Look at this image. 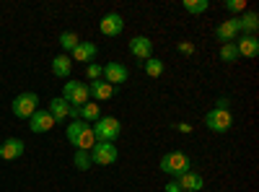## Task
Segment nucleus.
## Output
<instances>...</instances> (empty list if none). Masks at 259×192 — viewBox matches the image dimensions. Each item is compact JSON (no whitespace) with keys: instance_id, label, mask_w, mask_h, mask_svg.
<instances>
[{"instance_id":"obj_1","label":"nucleus","mask_w":259,"mask_h":192,"mask_svg":"<svg viewBox=\"0 0 259 192\" xmlns=\"http://www.w3.org/2000/svg\"><path fill=\"white\" fill-rule=\"evenodd\" d=\"M65 138L68 143L75 148V151H91L96 145V135H94V127L83 120H73L68 125V130H65Z\"/></svg>"},{"instance_id":"obj_2","label":"nucleus","mask_w":259,"mask_h":192,"mask_svg":"<svg viewBox=\"0 0 259 192\" xmlns=\"http://www.w3.org/2000/svg\"><path fill=\"white\" fill-rule=\"evenodd\" d=\"M189 169H192V159L187 153H182V151H171V153H166L161 159V172L168 174V177H174V179L187 174Z\"/></svg>"},{"instance_id":"obj_3","label":"nucleus","mask_w":259,"mask_h":192,"mask_svg":"<svg viewBox=\"0 0 259 192\" xmlns=\"http://www.w3.org/2000/svg\"><path fill=\"white\" fill-rule=\"evenodd\" d=\"M91 127H94L96 140H104V143H114L122 133V122L117 117H99Z\"/></svg>"},{"instance_id":"obj_4","label":"nucleus","mask_w":259,"mask_h":192,"mask_svg":"<svg viewBox=\"0 0 259 192\" xmlns=\"http://www.w3.org/2000/svg\"><path fill=\"white\" fill-rule=\"evenodd\" d=\"M91 164L94 166H112L119 161V148L114 143H104V140H96V145L91 148Z\"/></svg>"},{"instance_id":"obj_5","label":"nucleus","mask_w":259,"mask_h":192,"mask_svg":"<svg viewBox=\"0 0 259 192\" xmlns=\"http://www.w3.org/2000/svg\"><path fill=\"white\" fill-rule=\"evenodd\" d=\"M39 109V94L34 91H24V94H18L11 104V112L18 117V120H29L34 112Z\"/></svg>"},{"instance_id":"obj_6","label":"nucleus","mask_w":259,"mask_h":192,"mask_svg":"<svg viewBox=\"0 0 259 192\" xmlns=\"http://www.w3.org/2000/svg\"><path fill=\"white\" fill-rule=\"evenodd\" d=\"M205 127L210 133H218V135H223V133H228L231 127H233V117H231V112L228 109H210L207 114H205Z\"/></svg>"},{"instance_id":"obj_7","label":"nucleus","mask_w":259,"mask_h":192,"mask_svg":"<svg viewBox=\"0 0 259 192\" xmlns=\"http://www.w3.org/2000/svg\"><path fill=\"white\" fill-rule=\"evenodd\" d=\"M62 99L68 101L70 106H83L89 101V83H78V81H68L62 86Z\"/></svg>"},{"instance_id":"obj_8","label":"nucleus","mask_w":259,"mask_h":192,"mask_svg":"<svg viewBox=\"0 0 259 192\" xmlns=\"http://www.w3.org/2000/svg\"><path fill=\"white\" fill-rule=\"evenodd\" d=\"M55 127V120H52V114L47 112V109H36L31 117H29V130L34 133V135H45V133H50Z\"/></svg>"},{"instance_id":"obj_9","label":"nucleus","mask_w":259,"mask_h":192,"mask_svg":"<svg viewBox=\"0 0 259 192\" xmlns=\"http://www.w3.org/2000/svg\"><path fill=\"white\" fill-rule=\"evenodd\" d=\"M101 78L109 83V86H117V83H124L130 78V70L122 62H106V65H101Z\"/></svg>"},{"instance_id":"obj_10","label":"nucleus","mask_w":259,"mask_h":192,"mask_svg":"<svg viewBox=\"0 0 259 192\" xmlns=\"http://www.w3.org/2000/svg\"><path fill=\"white\" fill-rule=\"evenodd\" d=\"M99 31L104 36H119L124 31V18L119 13H106L101 21H99Z\"/></svg>"},{"instance_id":"obj_11","label":"nucleus","mask_w":259,"mask_h":192,"mask_svg":"<svg viewBox=\"0 0 259 192\" xmlns=\"http://www.w3.org/2000/svg\"><path fill=\"white\" fill-rule=\"evenodd\" d=\"M24 151H26V143L21 138H8L0 143V156H3V161H16L24 156Z\"/></svg>"},{"instance_id":"obj_12","label":"nucleus","mask_w":259,"mask_h":192,"mask_svg":"<svg viewBox=\"0 0 259 192\" xmlns=\"http://www.w3.org/2000/svg\"><path fill=\"white\" fill-rule=\"evenodd\" d=\"M233 45H236V50H239V57H256L259 55L256 34H239V39H236Z\"/></svg>"},{"instance_id":"obj_13","label":"nucleus","mask_w":259,"mask_h":192,"mask_svg":"<svg viewBox=\"0 0 259 192\" xmlns=\"http://www.w3.org/2000/svg\"><path fill=\"white\" fill-rule=\"evenodd\" d=\"M130 55L138 57V60L153 57V42H150L148 36H133L130 39Z\"/></svg>"},{"instance_id":"obj_14","label":"nucleus","mask_w":259,"mask_h":192,"mask_svg":"<svg viewBox=\"0 0 259 192\" xmlns=\"http://www.w3.org/2000/svg\"><path fill=\"white\" fill-rule=\"evenodd\" d=\"M239 34H241V31H239V26H236V16L215 26V39L223 42V45H228V42H236V39H239Z\"/></svg>"},{"instance_id":"obj_15","label":"nucleus","mask_w":259,"mask_h":192,"mask_svg":"<svg viewBox=\"0 0 259 192\" xmlns=\"http://www.w3.org/2000/svg\"><path fill=\"white\" fill-rule=\"evenodd\" d=\"M89 96H94L96 104H99V101H109V99L114 96V86H109L104 78L91 81V83H89Z\"/></svg>"},{"instance_id":"obj_16","label":"nucleus","mask_w":259,"mask_h":192,"mask_svg":"<svg viewBox=\"0 0 259 192\" xmlns=\"http://www.w3.org/2000/svg\"><path fill=\"white\" fill-rule=\"evenodd\" d=\"M177 182H179L182 192H202V187H205V179H202V174L192 172V169H189L187 174H182Z\"/></svg>"},{"instance_id":"obj_17","label":"nucleus","mask_w":259,"mask_h":192,"mask_svg":"<svg viewBox=\"0 0 259 192\" xmlns=\"http://www.w3.org/2000/svg\"><path fill=\"white\" fill-rule=\"evenodd\" d=\"M236 26H239L241 34H256V29H259V13L244 11L241 16H236Z\"/></svg>"},{"instance_id":"obj_18","label":"nucleus","mask_w":259,"mask_h":192,"mask_svg":"<svg viewBox=\"0 0 259 192\" xmlns=\"http://www.w3.org/2000/svg\"><path fill=\"white\" fill-rule=\"evenodd\" d=\"M96 55H99V47L94 45V42H83L80 39V45L73 50V57L70 60H75V62H94Z\"/></svg>"},{"instance_id":"obj_19","label":"nucleus","mask_w":259,"mask_h":192,"mask_svg":"<svg viewBox=\"0 0 259 192\" xmlns=\"http://www.w3.org/2000/svg\"><path fill=\"white\" fill-rule=\"evenodd\" d=\"M68 109H70V104L65 101L62 96H55L52 101H50V114H52V120H55V125H62L65 120H68Z\"/></svg>"},{"instance_id":"obj_20","label":"nucleus","mask_w":259,"mask_h":192,"mask_svg":"<svg viewBox=\"0 0 259 192\" xmlns=\"http://www.w3.org/2000/svg\"><path fill=\"white\" fill-rule=\"evenodd\" d=\"M70 70H73V60H70V55H57V57L52 60V75H57V78H68Z\"/></svg>"},{"instance_id":"obj_21","label":"nucleus","mask_w":259,"mask_h":192,"mask_svg":"<svg viewBox=\"0 0 259 192\" xmlns=\"http://www.w3.org/2000/svg\"><path fill=\"white\" fill-rule=\"evenodd\" d=\"M99 117H101V104H96V101H85V104L80 106V120H83V122L94 125Z\"/></svg>"},{"instance_id":"obj_22","label":"nucleus","mask_w":259,"mask_h":192,"mask_svg":"<svg viewBox=\"0 0 259 192\" xmlns=\"http://www.w3.org/2000/svg\"><path fill=\"white\" fill-rule=\"evenodd\" d=\"M57 42H60V47H62L65 52H73V50L80 45V36H78L75 31H62Z\"/></svg>"},{"instance_id":"obj_23","label":"nucleus","mask_w":259,"mask_h":192,"mask_svg":"<svg viewBox=\"0 0 259 192\" xmlns=\"http://www.w3.org/2000/svg\"><path fill=\"white\" fill-rule=\"evenodd\" d=\"M143 68H145V73H148L150 78H161L163 70H166V65H163L158 57H148V60L143 62Z\"/></svg>"},{"instance_id":"obj_24","label":"nucleus","mask_w":259,"mask_h":192,"mask_svg":"<svg viewBox=\"0 0 259 192\" xmlns=\"http://www.w3.org/2000/svg\"><path fill=\"white\" fill-rule=\"evenodd\" d=\"M184 11L187 13H192V16H200V13H205L207 8H210V3H207V0H184Z\"/></svg>"},{"instance_id":"obj_25","label":"nucleus","mask_w":259,"mask_h":192,"mask_svg":"<svg viewBox=\"0 0 259 192\" xmlns=\"http://www.w3.org/2000/svg\"><path fill=\"white\" fill-rule=\"evenodd\" d=\"M73 164H75L78 172H89V169L94 166V164H91V153H89V151H75Z\"/></svg>"},{"instance_id":"obj_26","label":"nucleus","mask_w":259,"mask_h":192,"mask_svg":"<svg viewBox=\"0 0 259 192\" xmlns=\"http://www.w3.org/2000/svg\"><path fill=\"white\" fill-rule=\"evenodd\" d=\"M221 60L223 62H239L241 57H239V50H236V45H233V42H228V45H221Z\"/></svg>"},{"instance_id":"obj_27","label":"nucleus","mask_w":259,"mask_h":192,"mask_svg":"<svg viewBox=\"0 0 259 192\" xmlns=\"http://www.w3.org/2000/svg\"><path fill=\"white\" fill-rule=\"evenodd\" d=\"M226 11H231V13H244V11H246V0H226Z\"/></svg>"},{"instance_id":"obj_28","label":"nucleus","mask_w":259,"mask_h":192,"mask_svg":"<svg viewBox=\"0 0 259 192\" xmlns=\"http://www.w3.org/2000/svg\"><path fill=\"white\" fill-rule=\"evenodd\" d=\"M85 75H89V81H99L101 78V65L99 62H89V65H85Z\"/></svg>"},{"instance_id":"obj_29","label":"nucleus","mask_w":259,"mask_h":192,"mask_svg":"<svg viewBox=\"0 0 259 192\" xmlns=\"http://www.w3.org/2000/svg\"><path fill=\"white\" fill-rule=\"evenodd\" d=\"M177 50H179L182 55H194V45H192V42H179Z\"/></svg>"},{"instance_id":"obj_30","label":"nucleus","mask_w":259,"mask_h":192,"mask_svg":"<svg viewBox=\"0 0 259 192\" xmlns=\"http://www.w3.org/2000/svg\"><path fill=\"white\" fill-rule=\"evenodd\" d=\"M163 192H182V187H179V182H177V179H171V182H166V184H163Z\"/></svg>"},{"instance_id":"obj_31","label":"nucleus","mask_w":259,"mask_h":192,"mask_svg":"<svg viewBox=\"0 0 259 192\" xmlns=\"http://www.w3.org/2000/svg\"><path fill=\"white\" fill-rule=\"evenodd\" d=\"M174 130H179V133H192V125H187V122H179V125H174Z\"/></svg>"},{"instance_id":"obj_32","label":"nucleus","mask_w":259,"mask_h":192,"mask_svg":"<svg viewBox=\"0 0 259 192\" xmlns=\"http://www.w3.org/2000/svg\"><path fill=\"white\" fill-rule=\"evenodd\" d=\"M68 117H70V120H80V106H70V109H68Z\"/></svg>"},{"instance_id":"obj_33","label":"nucleus","mask_w":259,"mask_h":192,"mask_svg":"<svg viewBox=\"0 0 259 192\" xmlns=\"http://www.w3.org/2000/svg\"><path fill=\"white\" fill-rule=\"evenodd\" d=\"M228 104H231L228 96H221V99H218V109H228Z\"/></svg>"},{"instance_id":"obj_34","label":"nucleus","mask_w":259,"mask_h":192,"mask_svg":"<svg viewBox=\"0 0 259 192\" xmlns=\"http://www.w3.org/2000/svg\"><path fill=\"white\" fill-rule=\"evenodd\" d=\"M0 159H3V156H0Z\"/></svg>"}]
</instances>
